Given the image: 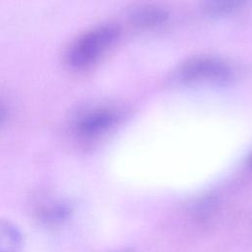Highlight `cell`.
<instances>
[{"instance_id":"6da1fadb","label":"cell","mask_w":252,"mask_h":252,"mask_svg":"<svg viewBox=\"0 0 252 252\" xmlns=\"http://www.w3.org/2000/svg\"><path fill=\"white\" fill-rule=\"evenodd\" d=\"M120 27L107 23L79 36L66 52V62L73 69H84L95 63L119 38Z\"/></svg>"},{"instance_id":"ba28073f","label":"cell","mask_w":252,"mask_h":252,"mask_svg":"<svg viewBox=\"0 0 252 252\" xmlns=\"http://www.w3.org/2000/svg\"><path fill=\"white\" fill-rule=\"evenodd\" d=\"M248 165L252 168V153H251V155L248 158Z\"/></svg>"},{"instance_id":"52a82bcc","label":"cell","mask_w":252,"mask_h":252,"mask_svg":"<svg viewBox=\"0 0 252 252\" xmlns=\"http://www.w3.org/2000/svg\"><path fill=\"white\" fill-rule=\"evenodd\" d=\"M38 214L44 221L58 222L67 219L70 214V207L61 201H51L43 204Z\"/></svg>"},{"instance_id":"3957f363","label":"cell","mask_w":252,"mask_h":252,"mask_svg":"<svg viewBox=\"0 0 252 252\" xmlns=\"http://www.w3.org/2000/svg\"><path fill=\"white\" fill-rule=\"evenodd\" d=\"M121 119V112L114 107L100 106L88 110L76 121L77 133L84 138L99 136L113 128Z\"/></svg>"},{"instance_id":"277c9868","label":"cell","mask_w":252,"mask_h":252,"mask_svg":"<svg viewBox=\"0 0 252 252\" xmlns=\"http://www.w3.org/2000/svg\"><path fill=\"white\" fill-rule=\"evenodd\" d=\"M168 19V12L157 5H143L135 8L129 15L130 22L139 28H156Z\"/></svg>"},{"instance_id":"8992f818","label":"cell","mask_w":252,"mask_h":252,"mask_svg":"<svg viewBox=\"0 0 252 252\" xmlns=\"http://www.w3.org/2000/svg\"><path fill=\"white\" fill-rule=\"evenodd\" d=\"M22 235L10 221L0 219V252H19Z\"/></svg>"},{"instance_id":"5b68a950","label":"cell","mask_w":252,"mask_h":252,"mask_svg":"<svg viewBox=\"0 0 252 252\" xmlns=\"http://www.w3.org/2000/svg\"><path fill=\"white\" fill-rule=\"evenodd\" d=\"M249 1L250 0H201V9L207 16L218 18L238 10Z\"/></svg>"},{"instance_id":"7a4b0ae2","label":"cell","mask_w":252,"mask_h":252,"mask_svg":"<svg viewBox=\"0 0 252 252\" xmlns=\"http://www.w3.org/2000/svg\"><path fill=\"white\" fill-rule=\"evenodd\" d=\"M233 66L226 60L213 55H197L180 63L172 77L184 85L224 84L234 78Z\"/></svg>"}]
</instances>
